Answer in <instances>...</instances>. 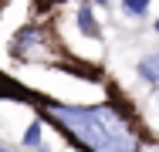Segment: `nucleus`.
<instances>
[{"label":"nucleus","mask_w":159,"mask_h":152,"mask_svg":"<svg viewBox=\"0 0 159 152\" xmlns=\"http://www.w3.org/2000/svg\"><path fill=\"white\" fill-rule=\"evenodd\" d=\"M44 118L58 125L81 152H139V142L129 132L125 118L108 105L81 108V105L44 101Z\"/></svg>","instance_id":"nucleus-1"},{"label":"nucleus","mask_w":159,"mask_h":152,"mask_svg":"<svg viewBox=\"0 0 159 152\" xmlns=\"http://www.w3.org/2000/svg\"><path fill=\"white\" fill-rule=\"evenodd\" d=\"M78 27H81V34L85 37H102V27H98L95 14H92V7L85 3V7H78Z\"/></svg>","instance_id":"nucleus-2"},{"label":"nucleus","mask_w":159,"mask_h":152,"mask_svg":"<svg viewBox=\"0 0 159 152\" xmlns=\"http://www.w3.org/2000/svg\"><path fill=\"white\" fill-rule=\"evenodd\" d=\"M139 78H146L149 85L159 81V54H146V58L139 61Z\"/></svg>","instance_id":"nucleus-3"},{"label":"nucleus","mask_w":159,"mask_h":152,"mask_svg":"<svg viewBox=\"0 0 159 152\" xmlns=\"http://www.w3.org/2000/svg\"><path fill=\"white\" fill-rule=\"evenodd\" d=\"M149 3H152V0H122V10H125L129 17H142V14L149 10Z\"/></svg>","instance_id":"nucleus-4"},{"label":"nucleus","mask_w":159,"mask_h":152,"mask_svg":"<svg viewBox=\"0 0 159 152\" xmlns=\"http://www.w3.org/2000/svg\"><path fill=\"white\" fill-rule=\"evenodd\" d=\"M37 142H41V122L34 118L31 125H27V132H24V145H31V149H34Z\"/></svg>","instance_id":"nucleus-5"},{"label":"nucleus","mask_w":159,"mask_h":152,"mask_svg":"<svg viewBox=\"0 0 159 152\" xmlns=\"http://www.w3.org/2000/svg\"><path fill=\"white\" fill-rule=\"evenodd\" d=\"M95 3H108V0H95Z\"/></svg>","instance_id":"nucleus-6"},{"label":"nucleus","mask_w":159,"mask_h":152,"mask_svg":"<svg viewBox=\"0 0 159 152\" xmlns=\"http://www.w3.org/2000/svg\"><path fill=\"white\" fill-rule=\"evenodd\" d=\"M0 152H10V149H3V145H0Z\"/></svg>","instance_id":"nucleus-7"},{"label":"nucleus","mask_w":159,"mask_h":152,"mask_svg":"<svg viewBox=\"0 0 159 152\" xmlns=\"http://www.w3.org/2000/svg\"><path fill=\"white\" fill-rule=\"evenodd\" d=\"M156 34H159V20H156Z\"/></svg>","instance_id":"nucleus-8"}]
</instances>
